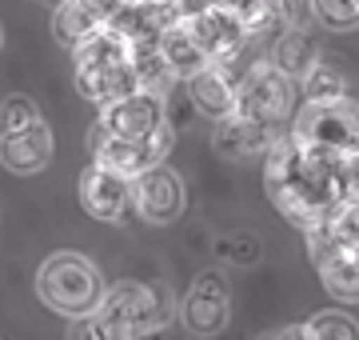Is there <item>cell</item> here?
Returning a JSON list of instances; mask_svg holds the SVG:
<instances>
[{
  "instance_id": "cell-1",
  "label": "cell",
  "mask_w": 359,
  "mask_h": 340,
  "mask_svg": "<svg viewBox=\"0 0 359 340\" xmlns=\"http://www.w3.org/2000/svg\"><path fill=\"white\" fill-rule=\"evenodd\" d=\"M264 192L295 228H316L323 216H332L351 192H347L344 160L320 148H308L295 136H276L264 160Z\"/></svg>"
},
{
  "instance_id": "cell-2",
  "label": "cell",
  "mask_w": 359,
  "mask_h": 340,
  "mask_svg": "<svg viewBox=\"0 0 359 340\" xmlns=\"http://www.w3.org/2000/svg\"><path fill=\"white\" fill-rule=\"evenodd\" d=\"M76 56V89L92 105H108L124 92H136V68H132V40L116 25H100L84 40L72 44Z\"/></svg>"
},
{
  "instance_id": "cell-3",
  "label": "cell",
  "mask_w": 359,
  "mask_h": 340,
  "mask_svg": "<svg viewBox=\"0 0 359 340\" xmlns=\"http://www.w3.org/2000/svg\"><path fill=\"white\" fill-rule=\"evenodd\" d=\"M36 296L68 320H88L104 296V276L84 252H52L36 268Z\"/></svg>"
},
{
  "instance_id": "cell-4",
  "label": "cell",
  "mask_w": 359,
  "mask_h": 340,
  "mask_svg": "<svg viewBox=\"0 0 359 340\" xmlns=\"http://www.w3.org/2000/svg\"><path fill=\"white\" fill-rule=\"evenodd\" d=\"M168 292L144 280H120V285L104 288L100 304H96V336H148L168 320Z\"/></svg>"
},
{
  "instance_id": "cell-5",
  "label": "cell",
  "mask_w": 359,
  "mask_h": 340,
  "mask_svg": "<svg viewBox=\"0 0 359 340\" xmlns=\"http://www.w3.org/2000/svg\"><path fill=\"white\" fill-rule=\"evenodd\" d=\"M299 144L332 152L344 160L359 144V100L351 96H327V100H304L299 112H292V132Z\"/></svg>"
},
{
  "instance_id": "cell-6",
  "label": "cell",
  "mask_w": 359,
  "mask_h": 340,
  "mask_svg": "<svg viewBox=\"0 0 359 340\" xmlns=\"http://www.w3.org/2000/svg\"><path fill=\"white\" fill-rule=\"evenodd\" d=\"M231 112L280 129L295 112V80L280 72L271 60H252V68L236 84V108Z\"/></svg>"
},
{
  "instance_id": "cell-7",
  "label": "cell",
  "mask_w": 359,
  "mask_h": 340,
  "mask_svg": "<svg viewBox=\"0 0 359 340\" xmlns=\"http://www.w3.org/2000/svg\"><path fill=\"white\" fill-rule=\"evenodd\" d=\"M172 124H160V129L152 132V136H140V140H120V136H108V132L96 124V129L88 132V152L96 164H104V169L120 172V176H136V172L152 169V164H160V160L168 157V148H172Z\"/></svg>"
},
{
  "instance_id": "cell-8",
  "label": "cell",
  "mask_w": 359,
  "mask_h": 340,
  "mask_svg": "<svg viewBox=\"0 0 359 340\" xmlns=\"http://www.w3.org/2000/svg\"><path fill=\"white\" fill-rule=\"evenodd\" d=\"M128 204L148 224L180 221V212H184V181H180V172L164 169V160L152 164V169L136 172L128 181Z\"/></svg>"
},
{
  "instance_id": "cell-9",
  "label": "cell",
  "mask_w": 359,
  "mask_h": 340,
  "mask_svg": "<svg viewBox=\"0 0 359 340\" xmlns=\"http://www.w3.org/2000/svg\"><path fill=\"white\" fill-rule=\"evenodd\" d=\"M228 308H231L228 280H224V273L208 268V273H200L188 285L180 316H184V325L192 328L196 336H216V332L228 328Z\"/></svg>"
},
{
  "instance_id": "cell-10",
  "label": "cell",
  "mask_w": 359,
  "mask_h": 340,
  "mask_svg": "<svg viewBox=\"0 0 359 340\" xmlns=\"http://www.w3.org/2000/svg\"><path fill=\"white\" fill-rule=\"evenodd\" d=\"M108 136H120V140H140V136H152L160 124H164V96L156 92H124L108 105H100V120H96Z\"/></svg>"
},
{
  "instance_id": "cell-11",
  "label": "cell",
  "mask_w": 359,
  "mask_h": 340,
  "mask_svg": "<svg viewBox=\"0 0 359 340\" xmlns=\"http://www.w3.org/2000/svg\"><path fill=\"white\" fill-rule=\"evenodd\" d=\"M52 148H56V140H52V129L44 124V117H36L32 124L16 132H0V164L8 172H20V176L44 169L52 160Z\"/></svg>"
},
{
  "instance_id": "cell-12",
  "label": "cell",
  "mask_w": 359,
  "mask_h": 340,
  "mask_svg": "<svg viewBox=\"0 0 359 340\" xmlns=\"http://www.w3.org/2000/svg\"><path fill=\"white\" fill-rule=\"evenodd\" d=\"M80 204L96 221H124V209H128V176H120V172L104 169V164L92 160V169L80 176Z\"/></svg>"
},
{
  "instance_id": "cell-13",
  "label": "cell",
  "mask_w": 359,
  "mask_h": 340,
  "mask_svg": "<svg viewBox=\"0 0 359 340\" xmlns=\"http://www.w3.org/2000/svg\"><path fill=\"white\" fill-rule=\"evenodd\" d=\"M184 25H188V32L196 37V44L208 53V60H219V56L236 53L240 44H248V40H252L244 32V25H240L231 13L216 8V4H208V8H200V13L184 16Z\"/></svg>"
},
{
  "instance_id": "cell-14",
  "label": "cell",
  "mask_w": 359,
  "mask_h": 340,
  "mask_svg": "<svg viewBox=\"0 0 359 340\" xmlns=\"http://www.w3.org/2000/svg\"><path fill=\"white\" fill-rule=\"evenodd\" d=\"M271 140H276V124H259V120H248L240 112L216 117V129H212L216 152L228 160H244V157H256V152H268Z\"/></svg>"
},
{
  "instance_id": "cell-15",
  "label": "cell",
  "mask_w": 359,
  "mask_h": 340,
  "mask_svg": "<svg viewBox=\"0 0 359 340\" xmlns=\"http://www.w3.org/2000/svg\"><path fill=\"white\" fill-rule=\"evenodd\" d=\"M116 8H120V0H56L52 32H56V40L65 48H72L76 40H84L100 25H108Z\"/></svg>"
},
{
  "instance_id": "cell-16",
  "label": "cell",
  "mask_w": 359,
  "mask_h": 340,
  "mask_svg": "<svg viewBox=\"0 0 359 340\" xmlns=\"http://www.w3.org/2000/svg\"><path fill=\"white\" fill-rule=\"evenodd\" d=\"M311 261L323 276V288L335 301L359 304V249H335V244H308Z\"/></svg>"
},
{
  "instance_id": "cell-17",
  "label": "cell",
  "mask_w": 359,
  "mask_h": 340,
  "mask_svg": "<svg viewBox=\"0 0 359 340\" xmlns=\"http://www.w3.org/2000/svg\"><path fill=\"white\" fill-rule=\"evenodd\" d=\"M188 92H192V105L212 120L236 108V77H231L219 60H212V65H204L200 72H192V77H188Z\"/></svg>"
},
{
  "instance_id": "cell-18",
  "label": "cell",
  "mask_w": 359,
  "mask_h": 340,
  "mask_svg": "<svg viewBox=\"0 0 359 340\" xmlns=\"http://www.w3.org/2000/svg\"><path fill=\"white\" fill-rule=\"evenodd\" d=\"M156 48H160V56H164V65H168V72L176 80H188L192 72H200L204 65H212L208 60V53L196 44V37L188 32V25L184 20H172V25H164L160 28V37H156Z\"/></svg>"
},
{
  "instance_id": "cell-19",
  "label": "cell",
  "mask_w": 359,
  "mask_h": 340,
  "mask_svg": "<svg viewBox=\"0 0 359 340\" xmlns=\"http://www.w3.org/2000/svg\"><path fill=\"white\" fill-rule=\"evenodd\" d=\"M316 56H320V48L311 44V37L304 28H283L276 37V44H271V65L280 72H287L292 80H304V72L311 68Z\"/></svg>"
},
{
  "instance_id": "cell-20",
  "label": "cell",
  "mask_w": 359,
  "mask_h": 340,
  "mask_svg": "<svg viewBox=\"0 0 359 340\" xmlns=\"http://www.w3.org/2000/svg\"><path fill=\"white\" fill-rule=\"evenodd\" d=\"M208 4H216V8L231 13L240 25H244V32L252 40H259V37H268V32H276V28H283L280 0H208Z\"/></svg>"
},
{
  "instance_id": "cell-21",
  "label": "cell",
  "mask_w": 359,
  "mask_h": 340,
  "mask_svg": "<svg viewBox=\"0 0 359 340\" xmlns=\"http://www.w3.org/2000/svg\"><path fill=\"white\" fill-rule=\"evenodd\" d=\"M132 68H136V84L144 92H156V96H164L168 84H172V72H168L164 56L156 48V40H132Z\"/></svg>"
},
{
  "instance_id": "cell-22",
  "label": "cell",
  "mask_w": 359,
  "mask_h": 340,
  "mask_svg": "<svg viewBox=\"0 0 359 340\" xmlns=\"http://www.w3.org/2000/svg\"><path fill=\"white\" fill-rule=\"evenodd\" d=\"M311 16L332 32L359 28V0H311Z\"/></svg>"
},
{
  "instance_id": "cell-23",
  "label": "cell",
  "mask_w": 359,
  "mask_h": 340,
  "mask_svg": "<svg viewBox=\"0 0 359 340\" xmlns=\"http://www.w3.org/2000/svg\"><path fill=\"white\" fill-rule=\"evenodd\" d=\"M304 96L308 100H327V96H344V77L335 72L327 60H311V68L304 72Z\"/></svg>"
},
{
  "instance_id": "cell-24",
  "label": "cell",
  "mask_w": 359,
  "mask_h": 340,
  "mask_svg": "<svg viewBox=\"0 0 359 340\" xmlns=\"http://www.w3.org/2000/svg\"><path fill=\"white\" fill-rule=\"evenodd\" d=\"M216 252L231 264H256L259 261V240L252 233H228L216 240Z\"/></svg>"
},
{
  "instance_id": "cell-25",
  "label": "cell",
  "mask_w": 359,
  "mask_h": 340,
  "mask_svg": "<svg viewBox=\"0 0 359 340\" xmlns=\"http://www.w3.org/2000/svg\"><path fill=\"white\" fill-rule=\"evenodd\" d=\"M40 117V108L32 96H20V92H13L4 105H0V132H16L25 129V124H32V120Z\"/></svg>"
},
{
  "instance_id": "cell-26",
  "label": "cell",
  "mask_w": 359,
  "mask_h": 340,
  "mask_svg": "<svg viewBox=\"0 0 359 340\" xmlns=\"http://www.w3.org/2000/svg\"><path fill=\"white\" fill-rule=\"evenodd\" d=\"M308 336H359V325L347 313H320L308 325Z\"/></svg>"
},
{
  "instance_id": "cell-27",
  "label": "cell",
  "mask_w": 359,
  "mask_h": 340,
  "mask_svg": "<svg viewBox=\"0 0 359 340\" xmlns=\"http://www.w3.org/2000/svg\"><path fill=\"white\" fill-rule=\"evenodd\" d=\"M283 28H304L311 20V0H280Z\"/></svg>"
},
{
  "instance_id": "cell-28",
  "label": "cell",
  "mask_w": 359,
  "mask_h": 340,
  "mask_svg": "<svg viewBox=\"0 0 359 340\" xmlns=\"http://www.w3.org/2000/svg\"><path fill=\"white\" fill-rule=\"evenodd\" d=\"M344 176H347V192H351V197H359V144L344 157Z\"/></svg>"
},
{
  "instance_id": "cell-29",
  "label": "cell",
  "mask_w": 359,
  "mask_h": 340,
  "mask_svg": "<svg viewBox=\"0 0 359 340\" xmlns=\"http://www.w3.org/2000/svg\"><path fill=\"white\" fill-rule=\"evenodd\" d=\"M168 8L184 20V16H192V13H200V8H208V0H168Z\"/></svg>"
},
{
  "instance_id": "cell-30",
  "label": "cell",
  "mask_w": 359,
  "mask_h": 340,
  "mask_svg": "<svg viewBox=\"0 0 359 340\" xmlns=\"http://www.w3.org/2000/svg\"><path fill=\"white\" fill-rule=\"evenodd\" d=\"M124 4H160V0H124Z\"/></svg>"
},
{
  "instance_id": "cell-31",
  "label": "cell",
  "mask_w": 359,
  "mask_h": 340,
  "mask_svg": "<svg viewBox=\"0 0 359 340\" xmlns=\"http://www.w3.org/2000/svg\"><path fill=\"white\" fill-rule=\"evenodd\" d=\"M0 48H4V28H0Z\"/></svg>"
}]
</instances>
